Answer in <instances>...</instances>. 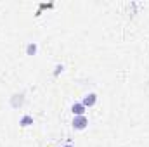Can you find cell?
Returning a JSON list of instances; mask_svg holds the SVG:
<instances>
[{
	"label": "cell",
	"instance_id": "obj_1",
	"mask_svg": "<svg viewBox=\"0 0 149 147\" xmlns=\"http://www.w3.org/2000/svg\"><path fill=\"white\" fill-rule=\"evenodd\" d=\"M87 125H88V121H87L85 114H83V116H74V119H73V128H76V130H83Z\"/></svg>",
	"mask_w": 149,
	"mask_h": 147
},
{
	"label": "cell",
	"instance_id": "obj_2",
	"mask_svg": "<svg viewBox=\"0 0 149 147\" xmlns=\"http://www.w3.org/2000/svg\"><path fill=\"white\" fill-rule=\"evenodd\" d=\"M95 102H97V95H95V94H87V95L83 97V101H81V104H83L85 107H92Z\"/></svg>",
	"mask_w": 149,
	"mask_h": 147
},
{
	"label": "cell",
	"instance_id": "obj_3",
	"mask_svg": "<svg viewBox=\"0 0 149 147\" xmlns=\"http://www.w3.org/2000/svg\"><path fill=\"white\" fill-rule=\"evenodd\" d=\"M23 102H24V95L23 94H16V95L10 97V106L12 107H19V106H23Z\"/></svg>",
	"mask_w": 149,
	"mask_h": 147
},
{
	"label": "cell",
	"instance_id": "obj_4",
	"mask_svg": "<svg viewBox=\"0 0 149 147\" xmlns=\"http://www.w3.org/2000/svg\"><path fill=\"white\" fill-rule=\"evenodd\" d=\"M71 112H73L74 116H83V112H85V106H83L81 102H74L73 106H71Z\"/></svg>",
	"mask_w": 149,
	"mask_h": 147
},
{
	"label": "cell",
	"instance_id": "obj_5",
	"mask_svg": "<svg viewBox=\"0 0 149 147\" xmlns=\"http://www.w3.org/2000/svg\"><path fill=\"white\" fill-rule=\"evenodd\" d=\"M19 125H21V126H30V125H33V118H31L30 114H24V116L21 118Z\"/></svg>",
	"mask_w": 149,
	"mask_h": 147
},
{
	"label": "cell",
	"instance_id": "obj_6",
	"mask_svg": "<svg viewBox=\"0 0 149 147\" xmlns=\"http://www.w3.org/2000/svg\"><path fill=\"white\" fill-rule=\"evenodd\" d=\"M26 54H28V55H35V54H37V43H35V42L28 43V47H26Z\"/></svg>",
	"mask_w": 149,
	"mask_h": 147
},
{
	"label": "cell",
	"instance_id": "obj_7",
	"mask_svg": "<svg viewBox=\"0 0 149 147\" xmlns=\"http://www.w3.org/2000/svg\"><path fill=\"white\" fill-rule=\"evenodd\" d=\"M59 71H63V66H57L56 68V74H59Z\"/></svg>",
	"mask_w": 149,
	"mask_h": 147
},
{
	"label": "cell",
	"instance_id": "obj_8",
	"mask_svg": "<svg viewBox=\"0 0 149 147\" xmlns=\"http://www.w3.org/2000/svg\"><path fill=\"white\" fill-rule=\"evenodd\" d=\"M66 147H71V146H66Z\"/></svg>",
	"mask_w": 149,
	"mask_h": 147
}]
</instances>
